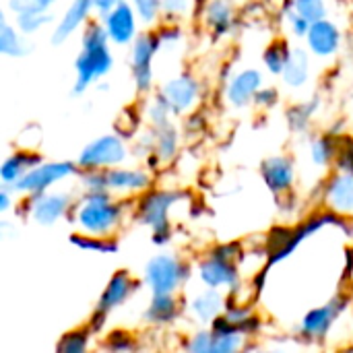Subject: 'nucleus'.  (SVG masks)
<instances>
[{"instance_id":"nucleus-1","label":"nucleus","mask_w":353,"mask_h":353,"mask_svg":"<svg viewBox=\"0 0 353 353\" xmlns=\"http://www.w3.org/2000/svg\"><path fill=\"white\" fill-rule=\"evenodd\" d=\"M114 68L112 41L99 19H91V23L83 29L81 50L74 58V81L72 93L83 95L95 83L105 79Z\"/></svg>"},{"instance_id":"nucleus-2","label":"nucleus","mask_w":353,"mask_h":353,"mask_svg":"<svg viewBox=\"0 0 353 353\" xmlns=\"http://www.w3.org/2000/svg\"><path fill=\"white\" fill-rule=\"evenodd\" d=\"M74 221L87 236L110 238L122 221V205L110 192H85L81 203L72 207Z\"/></svg>"},{"instance_id":"nucleus-3","label":"nucleus","mask_w":353,"mask_h":353,"mask_svg":"<svg viewBox=\"0 0 353 353\" xmlns=\"http://www.w3.org/2000/svg\"><path fill=\"white\" fill-rule=\"evenodd\" d=\"M178 201H182V192L176 190H147L145 194H141L137 217L141 223L151 228L155 244H163L170 240V211Z\"/></svg>"},{"instance_id":"nucleus-4","label":"nucleus","mask_w":353,"mask_h":353,"mask_svg":"<svg viewBox=\"0 0 353 353\" xmlns=\"http://www.w3.org/2000/svg\"><path fill=\"white\" fill-rule=\"evenodd\" d=\"M161 50L157 31H143L128 52L130 79L139 95H149L155 87V56Z\"/></svg>"},{"instance_id":"nucleus-5","label":"nucleus","mask_w":353,"mask_h":353,"mask_svg":"<svg viewBox=\"0 0 353 353\" xmlns=\"http://www.w3.org/2000/svg\"><path fill=\"white\" fill-rule=\"evenodd\" d=\"M128 159V147L118 132L101 134L87 143L79 153L77 165L81 172H105L122 165Z\"/></svg>"},{"instance_id":"nucleus-6","label":"nucleus","mask_w":353,"mask_h":353,"mask_svg":"<svg viewBox=\"0 0 353 353\" xmlns=\"http://www.w3.org/2000/svg\"><path fill=\"white\" fill-rule=\"evenodd\" d=\"M246 333L236 329L225 316L213 321L209 331H199L186 343L188 353H240L246 341Z\"/></svg>"},{"instance_id":"nucleus-7","label":"nucleus","mask_w":353,"mask_h":353,"mask_svg":"<svg viewBox=\"0 0 353 353\" xmlns=\"http://www.w3.org/2000/svg\"><path fill=\"white\" fill-rule=\"evenodd\" d=\"M157 95L168 103L174 116H188L199 105L203 87H201V81L192 72L182 70L170 77L168 81H163L157 87Z\"/></svg>"},{"instance_id":"nucleus-8","label":"nucleus","mask_w":353,"mask_h":353,"mask_svg":"<svg viewBox=\"0 0 353 353\" xmlns=\"http://www.w3.org/2000/svg\"><path fill=\"white\" fill-rule=\"evenodd\" d=\"M188 269L174 254H157L145 267V283L153 296H174L184 283Z\"/></svg>"},{"instance_id":"nucleus-9","label":"nucleus","mask_w":353,"mask_h":353,"mask_svg":"<svg viewBox=\"0 0 353 353\" xmlns=\"http://www.w3.org/2000/svg\"><path fill=\"white\" fill-rule=\"evenodd\" d=\"M81 174L77 161H43L37 168H33L17 186H12L14 192L33 196L41 192H50L52 186H56L62 180H68L72 176Z\"/></svg>"},{"instance_id":"nucleus-10","label":"nucleus","mask_w":353,"mask_h":353,"mask_svg":"<svg viewBox=\"0 0 353 353\" xmlns=\"http://www.w3.org/2000/svg\"><path fill=\"white\" fill-rule=\"evenodd\" d=\"M99 21L103 25L112 46H118V48L132 46L134 39L141 35V31H139L141 19H139L134 6L128 0L120 2L116 8H112L110 12L99 17Z\"/></svg>"},{"instance_id":"nucleus-11","label":"nucleus","mask_w":353,"mask_h":353,"mask_svg":"<svg viewBox=\"0 0 353 353\" xmlns=\"http://www.w3.org/2000/svg\"><path fill=\"white\" fill-rule=\"evenodd\" d=\"M72 209V199L66 192H41L27 196L21 211L39 225H52Z\"/></svg>"},{"instance_id":"nucleus-12","label":"nucleus","mask_w":353,"mask_h":353,"mask_svg":"<svg viewBox=\"0 0 353 353\" xmlns=\"http://www.w3.org/2000/svg\"><path fill=\"white\" fill-rule=\"evenodd\" d=\"M263 87H265V77H263V72H261L259 68L248 66V68L236 70V72L228 79L223 95H225V101H228L232 108L242 110V108H248V105L254 103V99H256V95H259V91H261Z\"/></svg>"},{"instance_id":"nucleus-13","label":"nucleus","mask_w":353,"mask_h":353,"mask_svg":"<svg viewBox=\"0 0 353 353\" xmlns=\"http://www.w3.org/2000/svg\"><path fill=\"white\" fill-rule=\"evenodd\" d=\"M137 288H139V283H137L134 277H130L128 271H118L116 275H112V279L108 281V285H105V290H103V294H101V298H99V302L95 306L91 327L93 329L101 327L103 325V319L112 310L120 308L134 294Z\"/></svg>"},{"instance_id":"nucleus-14","label":"nucleus","mask_w":353,"mask_h":353,"mask_svg":"<svg viewBox=\"0 0 353 353\" xmlns=\"http://www.w3.org/2000/svg\"><path fill=\"white\" fill-rule=\"evenodd\" d=\"M103 190L110 194H145L151 190V174L141 168H112L101 172Z\"/></svg>"},{"instance_id":"nucleus-15","label":"nucleus","mask_w":353,"mask_h":353,"mask_svg":"<svg viewBox=\"0 0 353 353\" xmlns=\"http://www.w3.org/2000/svg\"><path fill=\"white\" fill-rule=\"evenodd\" d=\"M93 12L95 8L91 0H72L52 27V43L56 46L66 43L77 31L85 29L91 23Z\"/></svg>"},{"instance_id":"nucleus-16","label":"nucleus","mask_w":353,"mask_h":353,"mask_svg":"<svg viewBox=\"0 0 353 353\" xmlns=\"http://www.w3.org/2000/svg\"><path fill=\"white\" fill-rule=\"evenodd\" d=\"M304 43H306V50L314 58L327 60V58H333L341 50L343 33H341V29H339V25L335 21L323 19L319 23H312Z\"/></svg>"},{"instance_id":"nucleus-17","label":"nucleus","mask_w":353,"mask_h":353,"mask_svg":"<svg viewBox=\"0 0 353 353\" xmlns=\"http://www.w3.org/2000/svg\"><path fill=\"white\" fill-rule=\"evenodd\" d=\"M343 308H345V298H333L329 304L310 310L302 319L300 333L310 341H323L331 331V327L335 325V321L339 319V314L343 312Z\"/></svg>"},{"instance_id":"nucleus-18","label":"nucleus","mask_w":353,"mask_h":353,"mask_svg":"<svg viewBox=\"0 0 353 353\" xmlns=\"http://www.w3.org/2000/svg\"><path fill=\"white\" fill-rule=\"evenodd\" d=\"M261 176L273 194H288L296 182V163L290 155L267 157L261 165Z\"/></svg>"},{"instance_id":"nucleus-19","label":"nucleus","mask_w":353,"mask_h":353,"mask_svg":"<svg viewBox=\"0 0 353 353\" xmlns=\"http://www.w3.org/2000/svg\"><path fill=\"white\" fill-rule=\"evenodd\" d=\"M201 17H203L207 31L215 39H221V37H228L236 29L238 10H236L234 0H209L205 8L201 10Z\"/></svg>"},{"instance_id":"nucleus-20","label":"nucleus","mask_w":353,"mask_h":353,"mask_svg":"<svg viewBox=\"0 0 353 353\" xmlns=\"http://www.w3.org/2000/svg\"><path fill=\"white\" fill-rule=\"evenodd\" d=\"M39 163H43L41 155L33 149H17L14 153H10L0 168V180L2 186H17L33 168H37Z\"/></svg>"},{"instance_id":"nucleus-21","label":"nucleus","mask_w":353,"mask_h":353,"mask_svg":"<svg viewBox=\"0 0 353 353\" xmlns=\"http://www.w3.org/2000/svg\"><path fill=\"white\" fill-rule=\"evenodd\" d=\"M325 203L335 215L353 213V174L335 172L325 186Z\"/></svg>"},{"instance_id":"nucleus-22","label":"nucleus","mask_w":353,"mask_h":353,"mask_svg":"<svg viewBox=\"0 0 353 353\" xmlns=\"http://www.w3.org/2000/svg\"><path fill=\"white\" fill-rule=\"evenodd\" d=\"M147 143H149V151H151V157L159 163H170L176 155H178V149H180V130L178 126L172 122V124H165L161 128H149L147 132Z\"/></svg>"},{"instance_id":"nucleus-23","label":"nucleus","mask_w":353,"mask_h":353,"mask_svg":"<svg viewBox=\"0 0 353 353\" xmlns=\"http://www.w3.org/2000/svg\"><path fill=\"white\" fill-rule=\"evenodd\" d=\"M199 275H201V281L209 290H219L223 285H228V288L238 285V269H236V265L228 263V261H221V259H217L213 254H209L205 261H201Z\"/></svg>"},{"instance_id":"nucleus-24","label":"nucleus","mask_w":353,"mask_h":353,"mask_svg":"<svg viewBox=\"0 0 353 353\" xmlns=\"http://www.w3.org/2000/svg\"><path fill=\"white\" fill-rule=\"evenodd\" d=\"M310 72H312V54L306 48H294L288 66L281 74V81L290 89H302L310 81Z\"/></svg>"},{"instance_id":"nucleus-25","label":"nucleus","mask_w":353,"mask_h":353,"mask_svg":"<svg viewBox=\"0 0 353 353\" xmlns=\"http://www.w3.org/2000/svg\"><path fill=\"white\" fill-rule=\"evenodd\" d=\"M33 50L27 35H23L12 21L0 19V54L4 58H23Z\"/></svg>"},{"instance_id":"nucleus-26","label":"nucleus","mask_w":353,"mask_h":353,"mask_svg":"<svg viewBox=\"0 0 353 353\" xmlns=\"http://www.w3.org/2000/svg\"><path fill=\"white\" fill-rule=\"evenodd\" d=\"M223 308H225V304L217 290H209L190 302V312L199 323H213L215 319L221 316Z\"/></svg>"},{"instance_id":"nucleus-27","label":"nucleus","mask_w":353,"mask_h":353,"mask_svg":"<svg viewBox=\"0 0 353 353\" xmlns=\"http://www.w3.org/2000/svg\"><path fill=\"white\" fill-rule=\"evenodd\" d=\"M292 46L288 39L283 37H277L273 41L267 43V48L263 50V64H265V70L273 77H281L285 66H288V60L292 56Z\"/></svg>"},{"instance_id":"nucleus-28","label":"nucleus","mask_w":353,"mask_h":353,"mask_svg":"<svg viewBox=\"0 0 353 353\" xmlns=\"http://www.w3.org/2000/svg\"><path fill=\"white\" fill-rule=\"evenodd\" d=\"M339 145H341V139H337L335 134H319V137H314L310 141V147H308L310 161L316 168H329L337 159Z\"/></svg>"},{"instance_id":"nucleus-29","label":"nucleus","mask_w":353,"mask_h":353,"mask_svg":"<svg viewBox=\"0 0 353 353\" xmlns=\"http://www.w3.org/2000/svg\"><path fill=\"white\" fill-rule=\"evenodd\" d=\"M180 314V304L174 296H153L145 310V321L151 325H168Z\"/></svg>"},{"instance_id":"nucleus-30","label":"nucleus","mask_w":353,"mask_h":353,"mask_svg":"<svg viewBox=\"0 0 353 353\" xmlns=\"http://www.w3.org/2000/svg\"><path fill=\"white\" fill-rule=\"evenodd\" d=\"M319 105H321V99H319V97H314V99H310V101H304V103L292 105V108L288 110V114H285L290 128H292L294 132H304V130L310 126L314 114L319 112Z\"/></svg>"},{"instance_id":"nucleus-31","label":"nucleus","mask_w":353,"mask_h":353,"mask_svg":"<svg viewBox=\"0 0 353 353\" xmlns=\"http://www.w3.org/2000/svg\"><path fill=\"white\" fill-rule=\"evenodd\" d=\"M143 114H145V120L149 122L151 128H161V126H165V124H172V118H174L172 110L168 108V103H165L157 93L145 101Z\"/></svg>"},{"instance_id":"nucleus-32","label":"nucleus","mask_w":353,"mask_h":353,"mask_svg":"<svg viewBox=\"0 0 353 353\" xmlns=\"http://www.w3.org/2000/svg\"><path fill=\"white\" fill-rule=\"evenodd\" d=\"M290 8L304 17L310 25L323 19H329V4L327 0H290Z\"/></svg>"},{"instance_id":"nucleus-33","label":"nucleus","mask_w":353,"mask_h":353,"mask_svg":"<svg viewBox=\"0 0 353 353\" xmlns=\"http://www.w3.org/2000/svg\"><path fill=\"white\" fill-rule=\"evenodd\" d=\"M91 341V329H74L62 335V339L56 345V353H89Z\"/></svg>"},{"instance_id":"nucleus-34","label":"nucleus","mask_w":353,"mask_h":353,"mask_svg":"<svg viewBox=\"0 0 353 353\" xmlns=\"http://www.w3.org/2000/svg\"><path fill=\"white\" fill-rule=\"evenodd\" d=\"M54 21L52 12H33V14H19V17H12V23L17 25V29L31 37L35 33H39L41 29H46L50 23Z\"/></svg>"},{"instance_id":"nucleus-35","label":"nucleus","mask_w":353,"mask_h":353,"mask_svg":"<svg viewBox=\"0 0 353 353\" xmlns=\"http://www.w3.org/2000/svg\"><path fill=\"white\" fill-rule=\"evenodd\" d=\"M70 242L87 252H101V254H110L114 250H118V244L112 238H99V236H87V234H74L70 238Z\"/></svg>"},{"instance_id":"nucleus-36","label":"nucleus","mask_w":353,"mask_h":353,"mask_svg":"<svg viewBox=\"0 0 353 353\" xmlns=\"http://www.w3.org/2000/svg\"><path fill=\"white\" fill-rule=\"evenodd\" d=\"M194 8V0H163L161 2V19L163 23L180 25Z\"/></svg>"},{"instance_id":"nucleus-37","label":"nucleus","mask_w":353,"mask_h":353,"mask_svg":"<svg viewBox=\"0 0 353 353\" xmlns=\"http://www.w3.org/2000/svg\"><path fill=\"white\" fill-rule=\"evenodd\" d=\"M58 0H6V10L12 17L33 14V12H52Z\"/></svg>"},{"instance_id":"nucleus-38","label":"nucleus","mask_w":353,"mask_h":353,"mask_svg":"<svg viewBox=\"0 0 353 353\" xmlns=\"http://www.w3.org/2000/svg\"><path fill=\"white\" fill-rule=\"evenodd\" d=\"M128 2L134 6L141 23L155 25L161 19V2L163 0H128Z\"/></svg>"},{"instance_id":"nucleus-39","label":"nucleus","mask_w":353,"mask_h":353,"mask_svg":"<svg viewBox=\"0 0 353 353\" xmlns=\"http://www.w3.org/2000/svg\"><path fill=\"white\" fill-rule=\"evenodd\" d=\"M335 168H337V172L353 174V139H350V137L341 139L339 153H337V159H335Z\"/></svg>"},{"instance_id":"nucleus-40","label":"nucleus","mask_w":353,"mask_h":353,"mask_svg":"<svg viewBox=\"0 0 353 353\" xmlns=\"http://www.w3.org/2000/svg\"><path fill=\"white\" fill-rule=\"evenodd\" d=\"M283 19H285V23H288V29H290V33L294 35V37H298V39H306V35H308V31H310V23L304 19V17H300L298 12H294L292 8H288L285 12H283Z\"/></svg>"},{"instance_id":"nucleus-41","label":"nucleus","mask_w":353,"mask_h":353,"mask_svg":"<svg viewBox=\"0 0 353 353\" xmlns=\"http://www.w3.org/2000/svg\"><path fill=\"white\" fill-rule=\"evenodd\" d=\"M277 103H279V91H277V87H271V85H265L254 99V105L261 110H271Z\"/></svg>"},{"instance_id":"nucleus-42","label":"nucleus","mask_w":353,"mask_h":353,"mask_svg":"<svg viewBox=\"0 0 353 353\" xmlns=\"http://www.w3.org/2000/svg\"><path fill=\"white\" fill-rule=\"evenodd\" d=\"M108 350L112 353H126L132 350V337L122 333V331H116L108 337Z\"/></svg>"},{"instance_id":"nucleus-43","label":"nucleus","mask_w":353,"mask_h":353,"mask_svg":"<svg viewBox=\"0 0 353 353\" xmlns=\"http://www.w3.org/2000/svg\"><path fill=\"white\" fill-rule=\"evenodd\" d=\"M211 254H213V256H217V259H221V261L234 263V261L240 256V248H238V244H221V246L213 248V252H211Z\"/></svg>"},{"instance_id":"nucleus-44","label":"nucleus","mask_w":353,"mask_h":353,"mask_svg":"<svg viewBox=\"0 0 353 353\" xmlns=\"http://www.w3.org/2000/svg\"><path fill=\"white\" fill-rule=\"evenodd\" d=\"M93 2V8H95V12L99 14V17H103L105 12H110L112 8H116L120 2H124V0H91Z\"/></svg>"},{"instance_id":"nucleus-45","label":"nucleus","mask_w":353,"mask_h":353,"mask_svg":"<svg viewBox=\"0 0 353 353\" xmlns=\"http://www.w3.org/2000/svg\"><path fill=\"white\" fill-rule=\"evenodd\" d=\"M14 190L12 188H8V186H2V190H0V211L2 213H6L10 207H12V194Z\"/></svg>"},{"instance_id":"nucleus-46","label":"nucleus","mask_w":353,"mask_h":353,"mask_svg":"<svg viewBox=\"0 0 353 353\" xmlns=\"http://www.w3.org/2000/svg\"><path fill=\"white\" fill-rule=\"evenodd\" d=\"M339 353H353V347H345V350H341Z\"/></svg>"},{"instance_id":"nucleus-47","label":"nucleus","mask_w":353,"mask_h":353,"mask_svg":"<svg viewBox=\"0 0 353 353\" xmlns=\"http://www.w3.org/2000/svg\"><path fill=\"white\" fill-rule=\"evenodd\" d=\"M259 353H285V352H279V350H273V352H259Z\"/></svg>"}]
</instances>
